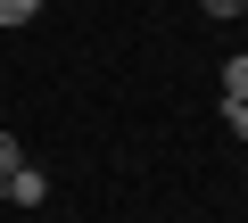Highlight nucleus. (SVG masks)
Returning <instances> with one entry per match:
<instances>
[{"label": "nucleus", "instance_id": "obj_3", "mask_svg": "<svg viewBox=\"0 0 248 223\" xmlns=\"http://www.w3.org/2000/svg\"><path fill=\"white\" fill-rule=\"evenodd\" d=\"M33 17H42V0H0V25H9V33H17V25H33Z\"/></svg>", "mask_w": 248, "mask_h": 223}, {"label": "nucleus", "instance_id": "obj_4", "mask_svg": "<svg viewBox=\"0 0 248 223\" xmlns=\"http://www.w3.org/2000/svg\"><path fill=\"white\" fill-rule=\"evenodd\" d=\"M17 165H25V157H17V133H0V182H9Z\"/></svg>", "mask_w": 248, "mask_h": 223}, {"label": "nucleus", "instance_id": "obj_2", "mask_svg": "<svg viewBox=\"0 0 248 223\" xmlns=\"http://www.w3.org/2000/svg\"><path fill=\"white\" fill-rule=\"evenodd\" d=\"M223 99L248 107V58H223Z\"/></svg>", "mask_w": 248, "mask_h": 223}, {"label": "nucleus", "instance_id": "obj_1", "mask_svg": "<svg viewBox=\"0 0 248 223\" xmlns=\"http://www.w3.org/2000/svg\"><path fill=\"white\" fill-rule=\"evenodd\" d=\"M0 198H9V207H42V198H50V174H42V165H17L9 182H0Z\"/></svg>", "mask_w": 248, "mask_h": 223}, {"label": "nucleus", "instance_id": "obj_6", "mask_svg": "<svg viewBox=\"0 0 248 223\" xmlns=\"http://www.w3.org/2000/svg\"><path fill=\"white\" fill-rule=\"evenodd\" d=\"M207 17H223V25H232V17H248V0H207Z\"/></svg>", "mask_w": 248, "mask_h": 223}, {"label": "nucleus", "instance_id": "obj_5", "mask_svg": "<svg viewBox=\"0 0 248 223\" xmlns=\"http://www.w3.org/2000/svg\"><path fill=\"white\" fill-rule=\"evenodd\" d=\"M223 133H232V141H248V107H232V99H223Z\"/></svg>", "mask_w": 248, "mask_h": 223}]
</instances>
